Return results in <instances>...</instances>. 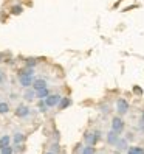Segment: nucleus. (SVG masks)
I'll return each mask as SVG.
<instances>
[{
    "instance_id": "f257e3e1",
    "label": "nucleus",
    "mask_w": 144,
    "mask_h": 154,
    "mask_svg": "<svg viewBox=\"0 0 144 154\" xmlns=\"http://www.w3.org/2000/svg\"><path fill=\"white\" fill-rule=\"evenodd\" d=\"M33 70L31 69H26V70H22L19 73V83L23 86V87H30L33 84Z\"/></svg>"
},
{
    "instance_id": "f03ea898",
    "label": "nucleus",
    "mask_w": 144,
    "mask_h": 154,
    "mask_svg": "<svg viewBox=\"0 0 144 154\" xmlns=\"http://www.w3.org/2000/svg\"><path fill=\"white\" fill-rule=\"evenodd\" d=\"M99 139H101V132L99 131H90V132H85V135H84L85 143L87 145H93V146L99 142Z\"/></svg>"
},
{
    "instance_id": "7ed1b4c3",
    "label": "nucleus",
    "mask_w": 144,
    "mask_h": 154,
    "mask_svg": "<svg viewBox=\"0 0 144 154\" xmlns=\"http://www.w3.org/2000/svg\"><path fill=\"white\" fill-rule=\"evenodd\" d=\"M124 120L121 119V117H115V119L112 120V131H115V132H118V134H121L122 131H124Z\"/></svg>"
},
{
    "instance_id": "20e7f679",
    "label": "nucleus",
    "mask_w": 144,
    "mask_h": 154,
    "mask_svg": "<svg viewBox=\"0 0 144 154\" xmlns=\"http://www.w3.org/2000/svg\"><path fill=\"white\" fill-rule=\"evenodd\" d=\"M62 97L60 95H48L47 98H45V104H47L48 107H54V106H59Z\"/></svg>"
},
{
    "instance_id": "39448f33",
    "label": "nucleus",
    "mask_w": 144,
    "mask_h": 154,
    "mask_svg": "<svg viewBox=\"0 0 144 154\" xmlns=\"http://www.w3.org/2000/svg\"><path fill=\"white\" fill-rule=\"evenodd\" d=\"M116 109H118V114H119V115L127 114V112H129V103L125 101L124 98H119L118 103H116Z\"/></svg>"
},
{
    "instance_id": "423d86ee",
    "label": "nucleus",
    "mask_w": 144,
    "mask_h": 154,
    "mask_svg": "<svg viewBox=\"0 0 144 154\" xmlns=\"http://www.w3.org/2000/svg\"><path fill=\"white\" fill-rule=\"evenodd\" d=\"M119 140V134L115 132V131H110L109 134H107V143L110 145H116V142Z\"/></svg>"
},
{
    "instance_id": "0eeeda50",
    "label": "nucleus",
    "mask_w": 144,
    "mask_h": 154,
    "mask_svg": "<svg viewBox=\"0 0 144 154\" xmlns=\"http://www.w3.org/2000/svg\"><path fill=\"white\" fill-rule=\"evenodd\" d=\"M28 114H30V109H28L26 106H19V107L16 109V115H17V117H20V119L26 117Z\"/></svg>"
},
{
    "instance_id": "6e6552de",
    "label": "nucleus",
    "mask_w": 144,
    "mask_h": 154,
    "mask_svg": "<svg viewBox=\"0 0 144 154\" xmlns=\"http://www.w3.org/2000/svg\"><path fill=\"white\" fill-rule=\"evenodd\" d=\"M47 87V81L45 79H34L33 81V89L34 90H39V89H43Z\"/></svg>"
},
{
    "instance_id": "1a4fd4ad",
    "label": "nucleus",
    "mask_w": 144,
    "mask_h": 154,
    "mask_svg": "<svg viewBox=\"0 0 144 154\" xmlns=\"http://www.w3.org/2000/svg\"><path fill=\"white\" fill-rule=\"evenodd\" d=\"M36 95H37V98H40V100H45V98L50 95V92H48V89H47V87H43V89L36 90Z\"/></svg>"
},
{
    "instance_id": "9d476101",
    "label": "nucleus",
    "mask_w": 144,
    "mask_h": 154,
    "mask_svg": "<svg viewBox=\"0 0 144 154\" xmlns=\"http://www.w3.org/2000/svg\"><path fill=\"white\" fill-rule=\"evenodd\" d=\"M127 154H144V148H141V146H130L127 149Z\"/></svg>"
},
{
    "instance_id": "9b49d317",
    "label": "nucleus",
    "mask_w": 144,
    "mask_h": 154,
    "mask_svg": "<svg viewBox=\"0 0 144 154\" xmlns=\"http://www.w3.org/2000/svg\"><path fill=\"white\" fill-rule=\"evenodd\" d=\"M116 148H118L119 151L127 149V148H129V146H127V140H125V139H119L118 142H116Z\"/></svg>"
},
{
    "instance_id": "f8f14e48",
    "label": "nucleus",
    "mask_w": 144,
    "mask_h": 154,
    "mask_svg": "<svg viewBox=\"0 0 144 154\" xmlns=\"http://www.w3.org/2000/svg\"><path fill=\"white\" fill-rule=\"evenodd\" d=\"M71 104V100L70 98H67V97H64L60 100V103H59V109H65V107H68Z\"/></svg>"
},
{
    "instance_id": "ddd939ff",
    "label": "nucleus",
    "mask_w": 144,
    "mask_h": 154,
    "mask_svg": "<svg viewBox=\"0 0 144 154\" xmlns=\"http://www.w3.org/2000/svg\"><path fill=\"white\" fill-rule=\"evenodd\" d=\"M81 154H95V148L93 145H87V146L82 148V151H81Z\"/></svg>"
},
{
    "instance_id": "4468645a",
    "label": "nucleus",
    "mask_w": 144,
    "mask_h": 154,
    "mask_svg": "<svg viewBox=\"0 0 144 154\" xmlns=\"http://www.w3.org/2000/svg\"><path fill=\"white\" fill-rule=\"evenodd\" d=\"M34 95H36V90H26V92H25V100H26V101H33Z\"/></svg>"
},
{
    "instance_id": "2eb2a0df",
    "label": "nucleus",
    "mask_w": 144,
    "mask_h": 154,
    "mask_svg": "<svg viewBox=\"0 0 144 154\" xmlns=\"http://www.w3.org/2000/svg\"><path fill=\"white\" fill-rule=\"evenodd\" d=\"M14 149L10 146V145H6V146H2L0 148V154H13Z\"/></svg>"
},
{
    "instance_id": "dca6fc26",
    "label": "nucleus",
    "mask_w": 144,
    "mask_h": 154,
    "mask_svg": "<svg viewBox=\"0 0 144 154\" xmlns=\"http://www.w3.org/2000/svg\"><path fill=\"white\" fill-rule=\"evenodd\" d=\"M10 137H8V135H3L2 139H0V146H6V145H10Z\"/></svg>"
},
{
    "instance_id": "f3484780",
    "label": "nucleus",
    "mask_w": 144,
    "mask_h": 154,
    "mask_svg": "<svg viewBox=\"0 0 144 154\" xmlns=\"http://www.w3.org/2000/svg\"><path fill=\"white\" fill-rule=\"evenodd\" d=\"M8 111H10V106L6 103H0V114H6Z\"/></svg>"
},
{
    "instance_id": "a211bd4d",
    "label": "nucleus",
    "mask_w": 144,
    "mask_h": 154,
    "mask_svg": "<svg viewBox=\"0 0 144 154\" xmlns=\"http://www.w3.org/2000/svg\"><path fill=\"white\" fill-rule=\"evenodd\" d=\"M23 140H25V135H23V134H16V135H14V142H16V143H22Z\"/></svg>"
},
{
    "instance_id": "6ab92c4d",
    "label": "nucleus",
    "mask_w": 144,
    "mask_h": 154,
    "mask_svg": "<svg viewBox=\"0 0 144 154\" xmlns=\"http://www.w3.org/2000/svg\"><path fill=\"white\" fill-rule=\"evenodd\" d=\"M22 10H23V8L17 5V6H13V8H11V13H13V14H20Z\"/></svg>"
},
{
    "instance_id": "aec40b11",
    "label": "nucleus",
    "mask_w": 144,
    "mask_h": 154,
    "mask_svg": "<svg viewBox=\"0 0 144 154\" xmlns=\"http://www.w3.org/2000/svg\"><path fill=\"white\" fill-rule=\"evenodd\" d=\"M36 64H37V62H36V59H28V61H26V66H28V67H30V66L34 67Z\"/></svg>"
},
{
    "instance_id": "412c9836",
    "label": "nucleus",
    "mask_w": 144,
    "mask_h": 154,
    "mask_svg": "<svg viewBox=\"0 0 144 154\" xmlns=\"http://www.w3.org/2000/svg\"><path fill=\"white\" fill-rule=\"evenodd\" d=\"M133 90H135V94H141V89L140 87H135Z\"/></svg>"
},
{
    "instance_id": "4be33fe9",
    "label": "nucleus",
    "mask_w": 144,
    "mask_h": 154,
    "mask_svg": "<svg viewBox=\"0 0 144 154\" xmlns=\"http://www.w3.org/2000/svg\"><path fill=\"white\" fill-rule=\"evenodd\" d=\"M143 120H144V111H143Z\"/></svg>"
},
{
    "instance_id": "5701e85b",
    "label": "nucleus",
    "mask_w": 144,
    "mask_h": 154,
    "mask_svg": "<svg viewBox=\"0 0 144 154\" xmlns=\"http://www.w3.org/2000/svg\"><path fill=\"white\" fill-rule=\"evenodd\" d=\"M47 154H54V152H47Z\"/></svg>"
},
{
    "instance_id": "b1692460",
    "label": "nucleus",
    "mask_w": 144,
    "mask_h": 154,
    "mask_svg": "<svg viewBox=\"0 0 144 154\" xmlns=\"http://www.w3.org/2000/svg\"><path fill=\"white\" fill-rule=\"evenodd\" d=\"M116 154H119V152H116Z\"/></svg>"
},
{
    "instance_id": "393cba45",
    "label": "nucleus",
    "mask_w": 144,
    "mask_h": 154,
    "mask_svg": "<svg viewBox=\"0 0 144 154\" xmlns=\"http://www.w3.org/2000/svg\"><path fill=\"white\" fill-rule=\"evenodd\" d=\"M99 154H102V152H99Z\"/></svg>"
},
{
    "instance_id": "a878e982",
    "label": "nucleus",
    "mask_w": 144,
    "mask_h": 154,
    "mask_svg": "<svg viewBox=\"0 0 144 154\" xmlns=\"http://www.w3.org/2000/svg\"><path fill=\"white\" fill-rule=\"evenodd\" d=\"M0 148H2V146H0Z\"/></svg>"
}]
</instances>
